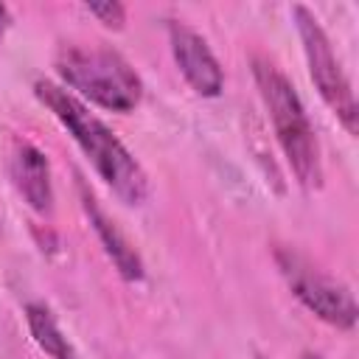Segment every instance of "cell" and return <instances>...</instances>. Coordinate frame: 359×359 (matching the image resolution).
<instances>
[{
  "label": "cell",
  "instance_id": "ba28073f",
  "mask_svg": "<svg viewBox=\"0 0 359 359\" xmlns=\"http://www.w3.org/2000/svg\"><path fill=\"white\" fill-rule=\"evenodd\" d=\"M81 205H84V213L93 224V230L98 233L107 255L112 258V264L118 266V272L126 278V280H140L143 278V261L137 255V250L129 244V238L118 230V224L101 210V205L95 202V196L81 185Z\"/></svg>",
  "mask_w": 359,
  "mask_h": 359
},
{
  "label": "cell",
  "instance_id": "5b68a950",
  "mask_svg": "<svg viewBox=\"0 0 359 359\" xmlns=\"http://www.w3.org/2000/svg\"><path fill=\"white\" fill-rule=\"evenodd\" d=\"M275 258L289 289L311 314H317L323 323L334 328H351L356 323V303L348 286L323 275L317 266H311L292 250H278Z\"/></svg>",
  "mask_w": 359,
  "mask_h": 359
},
{
  "label": "cell",
  "instance_id": "6da1fadb",
  "mask_svg": "<svg viewBox=\"0 0 359 359\" xmlns=\"http://www.w3.org/2000/svg\"><path fill=\"white\" fill-rule=\"evenodd\" d=\"M34 87H36L39 101L73 135V140L87 154V160L93 163L98 177L126 205H140L146 199V194H149L146 171L129 154V149L115 137V132L101 118H95L70 90H65V87H59V84H53L48 79H39Z\"/></svg>",
  "mask_w": 359,
  "mask_h": 359
},
{
  "label": "cell",
  "instance_id": "277c9868",
  "mask_svg": "<svg viewBox=\"0 0 359 359\" xmlns=\"http://www.w3.org/2000/svg\"><path fill=\"white\" fill-rule=\"evenodd\" d=\"M292 14H294V25H297L303 53H306V62H309V76H311L317 93L323 95L328 109L339 118V123L351 135H356V115L359 112H356L353 90H351V81H348V76L342 73V67L334 56V48L328 42L323 25L317 22V17L306 6H294Z\"/></svg>",
  "mask_w": 359,
  "mask_h": 359
},
{
  "label": "cell",
  "instance_id": "7a4b0ae2",
  "mask_svg": "<svg viewBox=\"0 0 359 359\" xmlns=\"http://www.w3.org/2000/svg\"><path fill=\"white\" fill-rule=\"evenodd\" d=\"M252 76L261 90L264 107L272 118L278 143L303 188H320L323 185V157H320V140L317 132L303 109L300 95L294 93L292 81L269 62L255 56L252 59Z\"/></svg>",
  "mask_w": 359,
  "mask_h": 359
},
{
  "label": "cell",
  "instance_id": "8fae6325",
  "mask_svg": "<svg viewBox=\"0 0 359 359\" xmlns=\"http://www.w3.org/2000/svg\"><path fill=\"white\" fill-rule=\"evenodd\" d=\"M8 22H11V17H8V8H6V6L0 3V39H3V34H6Z\"/></svg>",
  "mask_w": 359,
  "mask_h": 359
},
{
  "label": "cell",
  "instance_id": "9c48e42d",
  "mask_svg": "<svg viewBox=\"0 0 359 359\" xmlns=\"http://www.w3.org/2000/svg\"><path fill=\"white\" fill-rule=\"evenodd\" d=\"M25 323L28 331L34 337V342L50 356V359H79V353L73 351L70 339L65 337V331L59 328L56 317L50 314L48 306L42 303H28L25 306Z\"/></svg>",
  "mask_w": 359,
  "mask_h": 359
},
{
  "label": "cell",
  "instance_id": "3957f363",
  "mask_svg": "<svg viewBox=\"0 0 359 359\" xmlns=\"http://www.w3.org/2000/svg\"><path fill=\"white\" fill-rule=\"evenodd\" d=\"M56 73L81 98L109 112L135 109L143 93L135 67L107 45H65L56 56Z\"/></svg>",
  "mask_w": 359,
  "mask_h": 359
},
{
  "label": "cell",
  "instance_id": "8992f818",
  "mask_svg": "<svg viewBox=\"0 0 359 359\" xmlns=\"http://www.w3.org/2000/svg\"><path fill=\"white\" fill-rule=\"evenodd\" d=\"M168 42H171L174 62H177L180 73L185 76V81L199 95H208V98L219 95L224 87V73H222V65L216 62L213 50L208 48V42L185 22L168 25Z\"/></svg>",
  "mask_w": 359,
  "mask_h": 359
},
{
  "label": "cell",
  "instance_id": "52a82bcc",
  "mask_svg": "<svg viewBox=\"0 0 359 359\" xmlns=\"http://www.w3.org/2000/svg\"><path fill=\"white\" fill-rule=\"evenodd\" d=\"M11 177L17 191L25 196V202L36 210V213H50L53 210V182H50V165L48 157L31 146V143H20L14 149L11 157Z\"/></svg>",
  "mask_w": 359,
  "mask_h": 359
},
{
  "label": "cell",
  "instance_id": "30bf717a",
  "mask_svg": "<svg viewBox=\"0 0 359 359\" xmlns=\"http://www.w3.org/2000/svg\"><path fill=\"white\" fill-rule=\"evenodd\" d=\"M84 8L93 17H98L104 25H109V28H121L123 20H126V8L121 3H112V0H107V3H87Z\"/></svg>",
  "mask_w": 359,
  "mask_h": 359
},
{
  "label": "cell",
  "instance_id": "7c38bea8",
  "mask_svg": "<svg viewBox=\"0 0 359 359\" xmlns=\"http://www.w3.org/2000/svg\"><path fill=\"white\" fill-rule=\"evenodd\" d=\"M306 359H323V356H314V353H309V356H306Z\"/></svg>",
  "mask_w": 359,
  "mask_h": 359
}]
</instances>
